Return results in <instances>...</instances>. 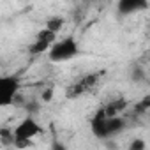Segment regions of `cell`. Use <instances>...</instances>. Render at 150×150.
Instances as JSON below:
<instances>
[{
    "label": "cell",
    "mask_w": 150,
    "mask_h": 150,
    "mask_svg": "<svg viewBox=\"0 0 150 150\" xmlns=\"http://www.w3.org/2000/svg\"><path fill=\"white\" fill-rule=\"evenodd\" d=\"M127 122L124 117H113V118H108L106 117V111L104 108L97 110L90 120V129H92V134L99 139H108L111 136H117L120 134L124 129H125Z\"/></svg>",
    "instance_id": "6da1fadb"
},
{
    "label": "cell",
    "mask_w": 150,
    "mask_h": 150,
    "mask_svg": "<svg viewBox=\"0 0 150 150\" xmlns=\"http://www.w3.org/2000/svg\"><path fill=\"white\" fill-rule=\"evenodd\" d=\"M78 55H80V44H78V41L74 39L72 35L57 41L51 46V50L48 51V58L53 64H62V62L72 60V58H76Z\"/></svg>",
    "instance_id": "7a4b0ae2"
},
{
    "label": "cell",
    "mask_w": 150,
    "mask_h": 150,
    "mask_svg": "<svg viewBox=\"0 0 150 150\" xmlns=\"http://www.w3.org/2000/svg\"><path fill=\"white\" fill-rule=\"evenodd\" d=\"M41 132V125L34 117L23 118L16 127H14V146L16 148H27L34 141V138Z\"/></svg>",
    "instance_id": "3957f363"
},
{
    "label": "cell",
    "mask_w": 150,
    "mask_h": 150,
    "mask_svg": "<svg viewBox=\"0 0 150 150\" xmlns=\"http://www.w3.org/2000/svg\"><path fill=\"white\" fill-rule=\"evenodd\" d=\"M20 78L18 76H2L0 78V106H11L20 96Z\"/></svg>",
    "instance_id": "277c9868"
},
{
    "label": "cell",
    "mask_w": 150,
    "mask_h": 150,
    "mask_svg": "<svg viewBox=\"0 0 150 150\" xmlns=\"http://www.w3.org/2000/svg\"><path fill=\"white\" fill-rule=\"evenodd\" d=\"M101 76H103V72H90V74H85L81 80H78L76 83H72V85L65 90V96L71 97V99H76V97H80V96L90 92V90L99 83Z\"/></svg>",
    "instance_id": "5b68a950"
},
{
    "label": "cell",
    "mask_w": 150,
    "mask_h": 150,
    "mask_svg": "<svg viewBox=\"0 0 150 150\" xmlns=\"http://www.w3.org/2000/svg\"><path fill=\"white\" fill-rule=\"evenodd\" d=\"M117 7H118L120 14H134L138 11H145L148 7V4L145 0H120Z\"/></svg>",
    "instance_id": "8992f818"
},
{
    "label": "cell",
    "mask_w": 150,
    "mask_h": 150,
    "mask_svg": "<svg viewBox=\"0 0 150 150\" xmlns=\"http://www.w3.org/2000/svg\"><path fill=\"white\" fill-rule=\"evenodd\" d=\"M125 108H127V99L118 97V99H113L111 103H108L104 106V111H106L108 118H113V117H122V113L125 111Z\"/></svg>",
    "instance_id": "52a82bcc"
},
{
    "label": "cell",
    "mask_w": 150,
    "mask_h": 150,
    "mask_svg": "<svg viewBox=\"0 0 150 150\" xmlns=\"http://www.w3.org/2000/svg\"><path fill=\"white\" fill-rule=\"evenodd\" d=\"M51 42H48V41H44V39H39V37H35V41L28 46V51L32 53V55H42V53H46V51H50L51 50Z\"/></svg>",
    "instance_id": "ba28073f"
},
{
    "label": "cell",
    "mask_w": 150,
    "mask_h": 150,
    "mask_svg": "<svg viewBox=\"0 0 150 150\" xmlns=\"http://www.w3.org/2000/svg\"><path fill=\"white\" fill-rule=\"evenodd\" d=\"M62 27H64V18H60V16L50 18V20L46 21V25H44V28H48V30L53 32V34H58V32L62 30Z\"/></svg>",
    "instance_id": "9c48e42d"
},
{
    "label": "cell",
    "mask_w": 150,
    "mask_h": 150,
    "mask_svg": "<svg viewBox=\"0 0 150 150\" xmlns=\"http://www.w3.org/2000/svg\"><path fill=\"white\" fill-rule=\"evenodd\" d=\"M127 150H146V141L143 138H134L129 143V148Z\"/></svg>",
    "instance_id": "30bf717a"
},
{
    "label": "cell",
    "mask_w": 150,
    "mask_h": 150,
    "mask_svg": "<svg viewBox=\"0 0 150 150\" xmlns=\"http://www.w3.org/2000/svg\"><path fill=\"white\" fill-rule=\"evenodd\" d=\"M148 110H150V94L145 96V97L136 104V113H139V111L143 113V111H148Z\"/></svg>",
    "instance_id": "8fae6325"
},
{
    "label": "cell",
    "mask_w": 150,
    "mask_h": 150,
    "mask_svg": "<svg viewBox=\"0 0 150 150\" xmlns=\"http://www.w3.org/2000/svg\"><path fill=\"white\" fill-rule=\"evenodd\" d=\"M25 110L28 111V117L35 115L39 111V101H27L25 103Z\"/></svg>",
    "instance_id": "7c38bea8"
},
{
    "label": "cell",
    "mask_w": 150,
    "mask_h": 150,
    "mask_svg": "<svg viewBox=\"0 0 150 150\" xmlns=\"http://www.w3.org/2000/svg\"><path fill=\"white\" fill-rule=\"evenodd\" d=\"M132 80L134 81H143L145 80V72H143L141 67H134L132 69Z\"/></svg>",
    "instance_id": "4fadbf2b"
},
{
    "label": "cell",
    "mask_w": 150,
    "mask_h": 150,
    "mask_svg": "<svg viewBox=\"0 0 150 150\" xmlns=\"http://www.w3.org/2000/svg\"><path fill=\"white\" fill-rule=\"evenodd\" d=\"M41 99H42V103H50V101L53 99V88L50 87V88L42 90V94H41Z\"/></svg>",
    "instance_id": "5bb4252c"
},
{
    "label": "cell",
    "mask_w": 150,
    "mask_h": 150,
    "mask_svg": "<svg viewBox=\"0 0 150 150\" xmlns=\"http://www.w3.org/2000/svg\"><path fill=\"white\" fill-rule=\"evenodd\" d=\"M51 150H67V146H65L60 139H53V143H51Z\"/></svg>",
    "instance_id": "9a60e30c"
}]
</instances>
